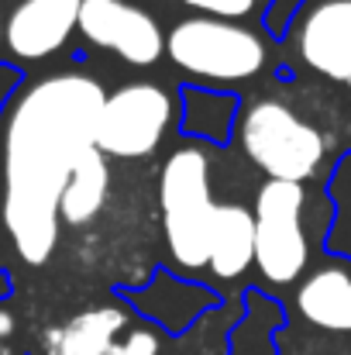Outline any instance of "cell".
I'll list each match as a JSON object with an SVG mask.
<instances>
[{
	"mask_svg": "<svg viewBox=\"0 0 351 355\" xmlns=\"http://www.w3.org/2000/svg\"><path fill=\"white\" fill-rule=\"evenodd\" d=\"M7 328H10V321H7V318H0V331H7Z\"/></svg>",
	"mask_w": 351,
	"mask_h": 355,
	"instance_id": "cell-16",
	"label": "cell"
},
{
	"mask_svg": "<svg viewBox=\"0 0 351 355\" xmlns=\"http://www.w3.org/2000/svg\"><path fill=\"white\" fill-rule=\"evenodd\" d=\"M124 314L117 307H100L73 318L66 328L48 335V355H111Z\"/></svg>",
	"mask_w": 351,
	"mask_h": 355,
	"instance_id": "cell-13",
	"label": "cell"
},
{
	"mask_svg": "<svg viewBox=\"0 0 351 355\" xmlns=\"http://www.w3.org/2000/svg\"><path fill=\"white\" fill-rule=\"evenodd\" d=\"M107 183H111V176H107L104 152L97 145H90L76 159V166L69 173V183H66V190L59 197V218L66 225H87V221H93L97 211L104 207Z\"/></svg>",
	"mask_w": 351,
	"mask_h": 355,
	"instance_id": "cell-12",
	"label": "cell"
},
{
	"mask_svg": "<svg viewBox=\"0 0 351 355\" xmlns=\"http://www.w3.org/2000/svg\"><path fill=\"white\" fill-rule=\"evenodd\" d=\"M83 0H21L10 14L3 38L21 59H45L66 45L80 21Z\"/></svg>",
	"mask_w": 351,
	"mask_h": 355,
	"instance_id": "cell-9",
	"label": "cell"
},
{
	"mask_svg": "<svg viewBox=\"0 0 351 355\" xmlns=\"http://www.w3.org/2000/svg\"><path fill=\"white\" fill-rule=\"evenodd\" d=\"M111 355H159V338L152 331H131L120 345L114 342Z\"/></svg>",
	"mask_w": 351,
	"mask_h": 355,
	"instance_id": "cell-15",
	"label": "cell"
},
{
	"mask_svg": "<svg viewBox=\"0 0 351 355\" xmlns=\"http://www.w3.org/2000/svg\"><path fill=\"white\" fill-rule=\"evenodd\" d=\"M303 187L269 180L255 200V262L269 283H293L307 266V235L300 225Z\"/></svg>",
	"mask_w": 351,
	"mask_h": 355,
	"instance_id": "cell-5",
	"label": "cell"
},
{
	"mask_svg": "<svg viewBox=\"0 0 351 355\" xmlns=\"http://www.w3.org/2000/svg\"><path fill=\"white\" fill-rule=\"evenodd\" d=\"M162 214L165 241L179 266L200 269L210 262V228H214V200H210V162L200 148H179L162 169Z\"/></svg>",
	"mask_w": 351,
	"mask_h": 355,
	"instance_id": "cell-2",
	"label": "cell"
},
{
	"mask_svg": "<svg viewBox=\"0 0 351 355\" xmlns=\"http://www.w3.org/2000/svg\"><path fill=\"white\" fill-rule=\"evenodd\" d=\"M169 118H172V104H169L165 90H159L152 83L120 87L117 94L104 97V107L97 114L93 145L104 155H117V159L148 155L159 145Z\"/></svg>",
	"mask_w": 351,
	"mask_h": 355,
	"instance_id": "cell-6",
	"label": "cell"
},
{
	"mask_svg": "<svg viewBox=\"0 0 351 355\" xmlns=\"http://www.w3.org/2000/svg\"><path fill=\"white\" fill-rule=\"evenodd\" d=\"M169 55L193 76L207 80H248L262 69L265 49L248 31L221 17H193L169 35Z\"/></svg>",
	"mask_w": 351,
	"mask_h": 355,
	"instance_id": "cell-4",
	"label": "cell"
},
{
	"mask_svg": "<svg viewBox=\"0 0 351 355\" xmlns=\"http://www.w3.org/2000/svg\"><path fill=\"white\" fill-rule=\"evenodd\" d=\"M300 314L327 331H351V272L321 269L296 293Z\"/></svg>",
	"mask_w": 351,
	"mask_h": 355,
	"instance_id": "cell-11",
	"label": "cell"
},
{
	"mask_svg": "<svg viewBox=\"0 0 351 355\" xmlns=\"http://www.w3.org/2000/svg\"><path fill=\"white\" fill-rule=\"evenodd\" d=\"M300 55L327 80L351 83V0H324L307 14Z\"/></svg>",
	"mask_w": 351,
	"mask_h": 355,
	"instance_id": "cell-8",
	"label": "cell"
},
{
	"mask_svg": "<svg viewBox=\"0 0 351 355\" xmlns=\"http://www.w3.org/2000/svg\"><path fill=\"white\" fill-rule=\"evenodd\" d=\"M186 7H197V10H207V14H214V17H221V21H228V17H244L251 7H255V0H183Z\"/></svg>",
	"mask_w": 351,
	"mask_h": 355,
	"instance_id": "cell-14",
	"label": "cell"
},
{
	"mask_svg": "<svg viewBox=\"0 0 351 355\" xmlns=\"http://www.w3.org/2000/svg\"><path fill=\"white\" fill-rule=\"evenodd\" d=\"M255 262V214H248L237 204L214 207V228H210V269L221 279H234Z\"/></svg>",
	"mask_w": 351,
	"mask_h": 355,
	"instance_id": "cell-10",
	"label": "cell"
},
{
	"mask_svg": "<svg viewBox=\"0 0 351 355\" xmlns=\"http://www.w3.org/2000/svg\"><path fill=\"white\" fill-rule=\"evenodd\" d=\"M104 90L76 73L48 76L14 107L3 145V225L17 255L42 266L59 238V197L97 138Z\"/></svg>",
	"mask_w": 351,
	"mask_h": 355,
	"instance_id": "cell-1",
	"label": "cell"
},
{
	"mask_svg": "<svg viewBox=\"0 0 351 355\" xmlns=\"http://www.w3.org/2000/svg\"><path fill=\"white\" fill-rule=\"evenodd\" d=\"M241 145L248 159L269 173V180L303 183L324 159V138L317 128L300 121L286 104L258 101L241 121Z\"/></svg>",
	"mask_w": 351,
	"mask_h": 355,
	"instance_id": "cell-3",
	"label": "cell"
},
{
	"mask_svg": "<svg viewBox=\"0 0 351 355\" xmlns=\"http://www.w3.org/2000/svg\"><path fill=\"white\" fill-rule=\"evenodd\" d=\"M76 28L131 66H152L162 55V31L155 17L124 0H83Z\"/></svg>",
	"mask_w": 351,
	"mask_h": 355,
	"instance_id": "cell-7",
	"label": "cell"
}]
</instances>
